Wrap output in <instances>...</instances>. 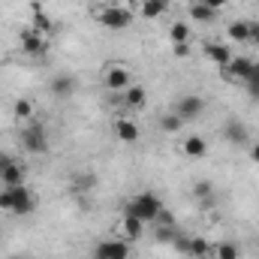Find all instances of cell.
Here are the masks:
<instances>
[{
  "instance_id": "1",
  "label": "cell",
  "mask_w": 259,
  "mask_h": 259,
  "mask_svg": "<svg viewBox=\"0 0 259 259\" xmlns=\"http://www.w3.org/2000/svg\"><path fill=\"white\" fill-rule=\"evenodd\" d=\"M0 211H9V214H33L36 211V196L30 193L24 184H15V187H3L0 190Z\"/></svg>"
},
{
  "instance_id": "2",
  "label": "cell",
  "mask_w": 259,
  "mask_h": 259,
  "mask_svg": "<svg viewBox=\"0 0 259 259\" xmlns=\"http://www.w3.org/2000/svg\"><path fill=\"white\" fill-rule=\"evenodd\" d=\"M166 205L160 202V196L157 193H139L127 199V205H124V214H133V217H139L142 223H154V217L163 211Z\"/></svg>"
},
{
  "instance_id": "3",
  "label": "cell",
  "mask_w": 259,
  "mask_h": 259,
  "mask_svg": "<svg viewBox=\"0 0 259 259\" xmlns=\"http://www.w3.org/2000/svg\"><path fill=\"white\" fill-rule=\"evenodd\" d=\"M94 18L106 27V30H124L133 24V12L127 6H118V3H109V6H97L94 9Z\"/></svg>"
},
{
  "instance_id": "4",
  "label": "cell",
  "mask_w": 259,
  "mask_h": 259,
  "mask_svg": "<svg viewBox=\"0 0 259 259\" xmlns=\"http://www.w3.org/2000/svg\"><path fill=\"white\" fill-rule=\"evenodd\" d=\"M18 142H21V148L27 154H46L49 151V130L42 127L39 121H27L24 130H21V136H18Z\"/></svg>"
},
{
  "instance_id": "5",
  "label": "cell",
  "mask_w": 259,
  "mask_h": 259,
  "mask_svg": "<svg viewBox=\"0 0 259 259\" xmlns=\"http://www.w3.org/2000/svg\"><path fill=\"white\" fill-rule=\"evenodd\" d=\"M103 84L112 94H124L130 84H133V75H130V69L124 64H109L103 69Z\"/></svg>"
},
{
  "instance_id": "6",
  "label": "cell",
  "mask_w": 259,
  "mask_h": 259,
  "mask_svg": "<svg viewBox=\"0 0 259 259\" xmlns=\"http://www.w3.org/2000/svg\"><path fill=\"white\" fill-rule=\"evenodd\" d=\"M172 112H175L184 124H187V121H196V118L205 115V100L196 97V94H187V97H181V100L172 103Z\"/></svg>"
},
{
  "instance_id": "7",
  "label": "cell",
  "mask_w": 259,
  "mask_h": 259,
  "mask_svg": "<svg viewBox=\"0 0 259 259\" xmlns=\"http://www.w3.org/2000/svg\"><path fill=\"white\" fill-rule=\"evenodd\" d=\"M250 69H253V58H247V55H232V61L226 66H220V75L223 78H229V81H247V75H250Z\"/></svg>"
},
{
  "instance_id": "8",
  "label": "cell",
  "mask_w": 259,
  "mask_h": 259,
  "mask_svg": "<svg viewBox=\"0 0 259 259\" xmlns=\"http://www.w3.org/2000/svg\"><path fill=\"white\" fill-rule=\"evenodd\" d=\"M18 46H21V52L27 55V58H42L46 55V36L39 33V30H33V27H24L21 33H18Z\"/></svg>"
},
{
  "instance_id": "9",
  "label": "cell",
  "mask_w": 259,
  "mask_h": 259,
  "mask_svg": "<svg viewBox=\"0 0 259 259\" xmlns=\"http://www.w3.org/2000/svg\"><path fill=\"white\" fill-rule=\"evenodd\" d=\"M97 259H130V241L124 238H106L94 247Z\"/></svg>"
},
{
  "instance_id": "10",
  "label": "cell",
  "mask_w": 259,
  "mask_h": 259,
  "mask_svg": "<svg viewBox=\"0 0 259 259\" xmlns=\"http://www.w3.org/2000/svg\"><path fill=\"white\" fill-rule=\"evenodd\" d=\"M49 94H52L55 100H69V97L75 94V78H72V75H66V72L55 75V78L49 81Z\"/></svg>"
},
{
  "instance_id": "11",
  "label": "cell",
  "mask_w": 259,
  "mask_h": 259,
  "mask_svg": "<svg viewBox=\"0 0 259 259\" xmlns=\"http://www.w3.org/2000/svg\"><path fill=\"white\" fill-rule=\"evenodd\" d=\"M202 55H205L211 64H217V66H226L229 61H232V49H229L226 42H205Z\"/></svg>"
},
{
  "instance_id": "12",
  "label": "cell",
  "mask_w": 259,
  "mask_h": 259,
  "mask_svg": "<svg viewBox=\"0 0 259 259\" xmlns=\"http://www.w3.org/2000/svg\"><path fill=\"white\" fill-rule=\"evenodd\" d=\"M223 139H226L229 145H247L250 130L244 127L241 121H226V124H223Z\"/></svg>"
},
{
  "instance_id": "13",
  "label": "cell",
  "mask_w": 259,
  "mask_h": 259,
  "mask_svg": "<svg viewBox=\"0 0 259 259\" xmlns=\"http://www.w3.org/2000/svg\"><path fill=\"white\" fill-rule=\"evenodd\" d=\"M181 154L184 157H190V160H202L205 154H208V142L202 139V136H187L184 142H181Z\"/></svg>"
},
{
  "instance_id": "14",
  "label": "cell",
  "mask_w": 259,
  "mask_h": 259,
  "mask_svg": "<svg viewBox=\"0 0 259 259\" xmlns=\"http://www.w3.org/2000/svg\"><path fill=\"white\" fill-rule=\"evenodd\" d=\"M0 184H3V187H15V184H24V169H21V166H18L12 157H9V160H6V166L0 169Z\"/></svg>"
},
{
  "instance_id": "15",
  "label": "cell",
  "mask_w": 259,
  "mask_h": 259,
  "mask_svg": "<svg viewBox=\"0 0 259 259\" xmlns=\"http://www.w3.org/2000/svg\"><path fill=\"white\" fill-rule=\"evenodd\" d=\"M145 226H148V223H142L139 217L124 214V220H121V235H124V241H139V238L145 235Z\"/></svg>"
},
{
  "instance_id": "16",
  "label": "cell",
  "mask_w": 259,
  "mask_h": 259,
  "mask_svg": "<svg viewBox=\"0 0 259 259\" xmlns=\"http://www.w3.org/2000/svg\"><path fill=\"white\" fill-rule=\"evenodd\" d=\"M115 136H118L124 145H133V142H139V124L130 121V118H121V121L115 124Z\"/></svg>"
},
{
  "instance_id": "17",
  "label": "cell",
  "mask_w": 259,
  "mask_h": 259,
  "mask_svg": "<svg viewBox=\"0 0 259 259\" xmlns=\"http://www.w3.org/2000/svg\"><path fill=\"white\" fill-rule=\"evenodd\" d=\"M145 103H148V94H145V88H139V84H130L127 91H124V106L127 109H145Z\"/></svg>"
},
{
  "instance_id": "18",
  "label": "cell",
  "mask_w": 259,
  "mask_h": 259,
  "mask_svg": "<svg viewBox=\"0 0 259 259\" xmlns=\"http://www.w3.org/2000/svg\"><path fill=\"white\" fill-rule=\"evenodd\" d=\"M30 12H33V30H39L42 36H46V33H52V21H49V15H46V9H42V3H39V0H33V3H30Z\"/></svg>"
},
{
  "instance_id": "19",
  "label": "cell",
  "mask_w": 259,
  "mask_h": 259,
  "mask_svg": "<svg viewBox=\"0 0 259 259\" xmlns=\"http://www.w3.org/2000/svg\"><path fill=\"white\" fill-rule=\"evenodd\" d=\"M226 36H229L232 42H247V39H250V21H244V18L232 21V24L226 27Z\"/></svg>"
},
{
  "instance_id": "20",
  "label": "cell",
  "mask_w": 259,
  "mask_h": 259,
  "mask_svg": "<svg viewBox=\"0 0 259 259\" xmlns=\"http://www.w3.org/2000/svg\"><path fill=\"white\" fill-rule=\"evenodd\" d=\"M169 9V0H142V18H160Z\"/></svg>"
},
{
  "instance_id": "21",
  "label": "cell",
  "mask_w": 259,
  "mask_h": 259,
  "mask_svg": "<svg viewBox=\"0 0 259 259\" xmlns=\"http://www.w3.org/2000/svg\"><path fill=\"white\" fill-rule=\"evenodd\" d=\"M178 232H181L178 223H175V226H154V241H157V244H172Z\"/></svg>"
},
{
  "instance_id": "22",
  "label": "cell",
  "mask_w": 259,
  "mask_h": 259,
  "mask_svg": "<svg viewBox=\"0 0 259 259\" xmlns=\"http://www.w3.org/2000/svg\"><path fill=\"white\" fill-rule=\"evenodd\" d=\"M211 253H214V259H238V256H241L238 244H232V241H223V244H217Z\"/></svg>"
},
{
  "instance_id": "23",
  "label": "cell",
  "mask_w": 259,
  "mask_h": 259,
  "mask_svg": "<svg viewBox=\"0 0 259 259\" xmlns=\"http://www.w3.org/2000/svg\"><path fill=\"white\" fill-rule=\"evenodd\" d=\"M169 36H172V46H178V42H190V27H187L184 21H175V24L169 27Z\"/></svg>"
},
{
  "instance_id": "24",
  "label": "cell",
  "mask_w": 259,
  "mask_h": 259,
  "mask_svg": "<svg viewBox=\"0 0 259 259\" xmlns=\"http://www.w3.org/2000/svg\"><path fill=\"white\" fill-rule=\"evenodd\" d=\"M12 112H15V118L18 121H33V103L30 100H15V106H12Z\"/></svg>"
},
{
  "instance_id": "25",
  "label": "cell",
  "mask_w": 259,
  "mask_h": 259,
  "mask_svg": "<svg viewBox=\"0 0 259 259\" xmlns=\"http://www.w3.org/2000/svg\"><path fill=\"white\" fill-rule=\"evenodd\" d=\"M181 127H184V121H181L175 112H166V115L160 118V130H163V133H169V136H172V133H178Z\"/></svg>"
},
{
  "instance_id": "26",
  "label": "cell",
  "mask_w": 259,
  "mask_h": 259,
  "mask_svg": "<svg viewBox=\"0 0 259 259\" xmlns=\"http://www.w3.org/2000/svg\"><path fill=\"white\" fill-rule=\"evenodd\" d=\"M211 250H214V244L208 238H193L190 241V256H196V259H205Z\"/></svg>"
},
{
  "instance_id": "27",
  "label": "cell",
  "mask_w": 259,
  "mask_h": 259,
  "mask_svg": "<svg viewBox=\"0 0 259 259\" xmlns=\"http://www.w3.org/2000/svg\"><path fill=\"white\" fill-rule=\"evenodd\" d=\"M190 15H193L196 21H202V24H211V21L217 18V12L208 9V6H202V3H193V6H190Z\"/></svg>"
},
{
  "instance_id": "28",
  "label": "cell",
  "mask_w": 259,
  "mask_h": 259,
  "mask_svg": "<svg viewBox=\"0 0 259 259\" xmlns=\"http://www.w3.org/2000/svg\"><path fill=\"white\" fill-rule=\"evenodd\" d=\"M94 184H97V178L88 175V172L84 175H72V193H88Z\"/></svg>"
},
{
  "instance_id": "29",
  "label": "cell",
  "mask_w": 259,
  "mask_h": 259,
  "mask_svg": "<svg viewBox=\"0 0 259 259\" xmlns=\"http://www.w3.org/2000/svg\"><path fill=\"white\" fill-rule=\"evenodd\" d=\"M190 241H193L190 235H184V232H178V235H175V241H172V247H175V250H178L181 256H190Z\"/></svg>"
},
{
  "instance_id": "30",
  "label": "cell",
  "mask_w": 259,
  "mask_h": 259,
  "mask_svg": "<svg viewBox=\"0 0 259 259\" xmlns=\"http://www.w3.org/2000/svg\"><path fill=\"white\" fill-rule=\"evenodd\" d=\"M193 196L202 202V199H211L214 196V187H211V181H196L193 184Z\"/></svg>"
},
{
  "instance_id": "31",
  "label": "cell",
  "mask_w": 259,
  "mask_h": 259,
  "mask_svg": "<svg viewBox=\"0 0 259 259\" xmlns=\"http://www.w3.org/2000/svg\"><path fill=\"white\" fill-rule=\"evenodd\" d=\"M154 226H175V217H172V211H160L157 217H154Z\"/></svg>"
},
{
  "instance_id": "32",
  "label": "cell",
  "mask_w": 259,
  "mask_h": 259,
  "mask_svg": "<svg viewBox=\"0 0 259 259\" xmlns=\"http://www.w3.org/2000/svg\"><path fill=\"white\" fill-rule=\"evenodd\" d=\"M172 52H175V58H187L190 55V46L187 42H178V46H172Z\"/></svg>"
},
{
  "instance_id": "33",
  "label": "cell",
  "mask_w": 259,
  "mask_h": 259,
  "mask_svg": "<svg viewBox=\"0 0 259 259\" xmlns=\"http://www.w3.org/2000/svg\"><path fill=\"white\" fill-rule=\"evenodd\" d=\"M199 3H202V6H208V9H214V12H217V9H223V6H226V3H229V0H199Z\"/></svg>"
},
{
  "instance_id": "34",
  "label": "cell",
  "mask_w": 259,
  "mask_h": 259,
  "mask_svg": "<svg viewBox=\"0 0 259 259\" xmlns=\"http://www.w3.org/2000/svg\"><path fill=\"white\" fill-rule=\"evenodd\" d=\"M247 88V97L253 100V103H259V81H253V84H244Z\"/></svg>"
},
{
  "instance_id": "35",
  "label": "cell",
  "mask_w": 259,
  "mask_h": 259,
  "mask_svg": "<svg viewBox=\"0 0 259 259\" xmlns=\"http://www.w3.org/2000/svg\"><path fill=\"white\" fill-rule=\"evenodd\" d=\"M253 81H259V61H253V69H250V75H247L244 84H253Z\"/></svg>"
},
{
  "instance_id": "36",
  "label": "cell",
  "mask_w": 259,
  "mask_h": 259,
  "mask_svg": "<svg viewBox=\"0 0 259 259\" xmlns=\"http://www.w3.org/2000/svg\"><path fill=\"white\" fill-rule=\"evenodd\" d=\"M250 42L259 46V21H250Z\"/></svg>"
},
{
  "instance_id": "37",
  "label": "cell",
  "mask_w": 259,
  "mask_h": 259,
  "mask_svg": "<svg viewBox=\"0 0 259 259\" xmlns=\"http://www.w3.org/2000/svg\"><path fill=\"white\" fill-rule=\"evenodd\" d=\"M250 160L259 166V142H256V145H250Z\"/></svg>"
},
{
  "instance_id": "38",
  "label": "cell",
  "mask_w": 259,
  "mask_h": 259,
  "mask_svg": "<svg viewBox=\"0 0 259 259\" xmlns=\"http://www.w3.org/2000/svg\"><path fill=\"white\" fill-rule=\"evenodd\" d=\"M6 160H9V157H6V154H0V169L6 166Z\"/></svg>"
},
{
  "instance_id": "39",
  "label": "cell",
  "mask_w": 259,
  "mask_h": 259,
  "mask_svg": "<svg viewBox=\"0 0 259 259\" xmlns=\"http://www.w3.org/2000/svg\"><path fill=\"white\" fill-rule=\"evenodd\" d=\"M84 259H97V256H94V253H91V256H84Z\"/></svg>"
},
{
  "instance_id": "40",
  "label": "cell",
  "mask_w": 259,
  "mask_h": 259,
  "mask_svg": "<svg viewBox=\"0 0 259 259\" xmlns=\"http://www.w3.org/2000/svg\"><path fill=\"white\" fill-rule=\"evenodd\" d=\"M12 259H18V256H12Z\"/></svg>"
}]
</instances>
